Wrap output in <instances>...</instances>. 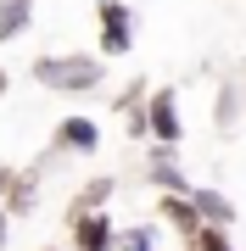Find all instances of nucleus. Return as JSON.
<instances>
[{
    "label": "nucleus",
    "mask_w": 246,
    "mask_h": 251,
    "mask_svg": "<svg viewBox=\"0 0 246 251\" xmlns=\"http://www.w3.org/2000/svg\"><path fill=\"white\" fill-rule=\"evenodd\" d=\"M112 196H118V179H112V173H107V179H90V184L79 190L73 212H107V206H112Z\"/></svg>",
    "instance_id": "9b49d317"
},
{
    "label": "nucleus",
    "mask_w": 246,
    "mask_h": 251,
    "mask_svg": "<svg viewBox=\"0 0 246 251\" xmlns=\"http://www.w3.org/2000/svg\"><path fill=\"white\" fill-rule=\"evenodd\" d=\"M118 251H163V234H157L151 224H129L123 240H118Z\"/></svg>",
    "instance_id": "ddd939ff"
},
{
    "label": "nucleus",
    "mask_w": 246,
    "mask_h": 251,
    "mask_svg": "<svg viewBox=\"0 0 246 251\" xmlns=\"http://www.w3.org/2000/svg\"><path fill=\"white\" fill-rule=\"evenodd\" d=\"M191 246H196V251H235V240H229V229H213V224L201 229V234H196Z\"/></svg>",
    "instance_id": "4468645a"
},
{
    "label": "nucleus",
    "mask_w": 246,
    "mask_h": 251,
    "mask_svg": "<svg viewBox=\"0 0 246 251\" xmlns=\"http://www.w3.org/2000/svg\"><path fill=\"white\" fill-rule=\"evenodd\" d=\"M34 23V0H0V45H11Z\"/></svg>",
    "instance_id": "9d476101"
},
{
    "label": "nucleus",
    "mask_w": 246,
    "mask_h": 251,
    "mask_svg": "<svg viewBox=\"0 0 246 251\" xmlns=\"http://www.w3.org/2000/svg\"><path fill=\"white\" fill-rule=\"evenodd\" d=\"M146 184L157 196H191V173L179 168V145H151L146 151Z\"/></svg>",
    "instance_id": "7ed1b4c3"
},
{
    "label": "nucleus",
    "mask_w": 246,
    "mask_h": 251,
    "mask_svg": "<svg viewBox=\"0 0 246 251\" xmlns=\"http://www.w3.org/2000/svg\"><path fill=\"white\" fill-rule=\"evenodd\" d=\"M6 240H11V212H6V201H0V251H6Z\"/></svg>",
    "instance_id": "dca6fc26"
},
{
    "label": "nucleus",
    "mask_w": 246,
    "mask_h": 251,
    "mask_svg": "<svg viewBox=\"0 0 246 251\" xmlns=\"http://www.w3.org/2000/svg\"><path fill=\"white\" fill-rule=\"evenodd\" d=\"M185 251H196V246H185Z\"/></svg>",
    "instance_id": "a211bd4d"
},
{
    "label": "nucleus",
    "mask_w": 246,
    "mask_h": 251,
    "mask_svg": "<svg viewBox=\"0 0 246 251\" xmlns=\"http://www.w3.org/2000/svg\"><path fill=\"white\" fill-rule=\"evenodd\" d=\"M146 112H151V145H179L185 140V117H179V90H151L146 100Z\"/></svg>",
    "instance_id": "20e7f679"
},
{
    "label": "nucleus",
    "mask_w": 246,
    "mask_h": 251,
    "mask_svg": "<svg viewBox=\"0 0 246 251\" xmlns=\"http://www.w3.org/2000/svg\"><path fill=\"white\" fill-rule=\"evenodd\" d=\"M34 84H45L56 95H90L101 90L107 78V56H90V50H73V56H34Z\"/></svg>",
    "instance_id": "f257e3e1"
},
{
    "label": "nucleus",
    "mask_w": 246,
    "mask_h": 251,
    "mask_svg": "<svg viewBox=\"0 0 246 251\" xmlns=\"http://www.w3.org/2000/svg\"><path fill=\"white\" fill-rule=\"evenodd\" d=\"M123 229L107 212H73V251H118Z\"/></svg>",
    "instance_id": "39448f33"
},
{
    "label": "nucleus",
    "mask_w": 246,
    "mask_h": 251,
    "mask_svg": "<svg viewBox=\"0 0 246 251\" xmlns=\"http://www.w3.org/2000/svg\"><path fill=\"white\" fill-rule=\"evenodd\" d=\"M157 218H163V224H168L173 234H179L185 246H191V240H196L201 229H207V224H201V212H196V201H191V196H163V201H157Z\"/></svg>",
    "instance_id": "0eeeda50"
},
{
    "label": "nucleus",
    "mask_w": 246,
    "mask_h": 251,
    "mask_svg": "<svg viewBox=\"0 0 246 251\" xmlns=\"http://www.w3.org/2000/svg\"><path fill=\"white\" fill-rule=\"evenodd\" d=\"M39 179H45V168H17V179L6 190V212L11 218H28L39 206Z\"/></svg>",
    "instance_id": "6e6552de"
},
{
    "label": "nucleus",
    "mask_w": 246,
    "mask_h": 251,
    "mask_svg": "<svg viewBox=\"0 0 246 251\" xmlns=\"http://www.w3.org/2000/svg\"><path fill=\"white\" fill-rule=\"evenodd\" d=\"M0 95H6V73H0Z\"/></svg>",
    "instance_id": "f3484780"
},
{
    "label": "nucleus",
    "mask_w": 246,
    "mask_h": 251,
    "mask_svg": "<svg viewBox=\"0 0 246 251\" xmlns=\"http://www.w3.org/2000/svg\"><path fill=\"white\" fill-rule=\"evenodd\" d=\"M235 117H241V90L224 78V84H219V106H213V123L229 134V128H235Z\"/></svg>",
    "instance_id": "f8f14e48"
},
{
    "label": "nucleus",
    "mask_w": 246,
    "mask_h": 251,
    "mask_svg": "<svg viewBox=\"0 0 246 251\" xmlns=\"http://www.w3.org/2000/svg\"><path fill=\"white\" fill-rule=\"evenodd\" d=\"M191 201H196L201 224H213V229H229V224H235V201H229L224 190H213V184H196V190H191Z\"/></svg>",
    "instance_id": "1a4fd4ad"
},
{
    "label": "nucleus",
    "mask_w": 246,
    "mask_h": 251,
    "mask_svg": "<svg viewBox=\"0 0 246 251\" xmlns=\"http://www.w3.org/2000/svg\"><path fill=\"white\" fill-rule=\"evenodd\" d=\"M11 179H17V168H11V162H0V201H6V190H11Z\"/></svg>",
    "instance_id": "2eb2a0df"
},
{
    "label": "nucleus",
    "mask_w": 246,
    "mask_h": 251,
    "mask_svg": "<svg viewBox=\"0 0 246 251\" xmlns=\"http://www.w3.org/2000/svg\"><path fill=\"white\" fill-rule=\"evenodd\" d=\"M95 34H101V56L107 62L135 50V11H129V0H95Z\"/></svg>",
    "instance_id": "f03ea898"
},
{
    "label": "nucleus",
    "mask_w": 246,
    "mask_h": 251,
    "mask_svg": "<svg viewBox=\"0 0 246 251\" xmlns=\"http://www.w3.org/2000/svg\"><path fill=\"white\" fill-rule=\"evenodd\" d=\"M56 151H73V156H90V151H101V123L95 117H84V112H73V117H62L56 123Z\"/></svg>",
    "instance_id": "423d86ee"
}]
</instances>
